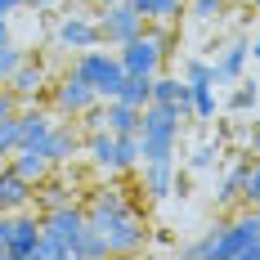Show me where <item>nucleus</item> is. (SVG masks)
I'll return each instance as SVG.
<instances>
[{
    "label": "nucleus",
    "mask_w": 260,
    "mask_h": 260,
    "mask_svg": "<svg viewBox=\"0 0 260 260\" xmlns=\"http://www.w3.org/2000/svg\"><path fill=\"white\" fill-rule=\"evenodd\" d=\"M85 220H90V229H99L108 238V251H139L144 234H148L144 220L121 198V188H94L85 202Z\"/></svg>",
    "instance_id": "obj_1"
},
{
    "label": "nucleus",
    "mask_w": 260,
    "mask_h": 260,
    "mask_svg": "<svg viewBox=\"0 0 260 260\" xmlns=\"http://www.w3.org/2000/svg\"><path fill=\"white\" fill-rule=\"evenodd\" d=\"M180 121H184V117L171 104H144V121H139V148H144V161H171V166H175Z\"/></svg>",
    "instance_id": "obj_2"
},
{
    "label": "nucleus",
    "mask_w": 260,
    "mask_h": 260,
    "mask_svg": "<svg viewBox=\"0 0 260 260\" xmlns=\"http://www.w3.org/2000/svg\"><path fill=\"white\" fill-rule=\"evenodd\" d=\"M72 72L90 81L99 99H117V90H121V81H126L121 58L108 54V50H99V45H94V50H81L77 58H72Z\"/></svg>",
    "instance_id": "obj_3"
},
{
    "label": "nucleus",
    "mask_w": 260,
    "mask_h": 260,
    "mask_svg": "<svg viewBox=\"0 0 260 260\" xmlns=\"http://www.w3.org/2000/svg\"><path fill=\"white\" fill-rule=\"evenodd\" d=\"M220 260H260V215L256 207L220 224Z\"/></svg>",
    "instance_id": "obj_4"
},
{
    "label": "nucleus",
    "mask_w": 260,
    "mask_h": 260,
    "mask_svg": "<svg viewBox=\"0 0 260 260\" xmlns=\"http://www.w3.org/2000/svg\"><path fill=\"white\" fill-rule=\"evenodd\" d=\"M90 229V220H85V207H58V211H45L41 215V234H50L63 251H68V260L77 256V242H81V234Z\"/></svg>",
    "instance_id": "obj_5"
},
{
    "label": "nucleus",
    "mask_w": 260,
    "mask_h": 260,
    "mask_svg": "<svg viewBox=\"0 0 260 260\" xmlns=\"http://www.w3.org/2000/svg\"><path fill=\"white\" fill-rule=\"evenodd\" d=\"M139 31H144V14L130 0H112V5L99 9V36L108 45H126L130 36H139Z\"/></svg>",
    "instance_id": "obj_6"
},
{
    "label": "nucleus",
    "mask_w": 260,
    "mask_h": 260,
    "mask_svg": "<svg viewBox=\"0 0 260 260\" xmlns=\"http://www.w3.org/2000/svg\"><path fill=\"white\" fill-rule=\"evenodd\" d=\"M54 41H58V50H94L104 36H99V18H90L85 9H72V14H63L58 23H54Z\"/></svg>",
    "instance_id": "obj_7"
},
{
    "label": "nucleus",
    "mask_w": 260,
    "mask_h": 260,
    "mask_svg": "<svg viewBox=\"0 0 260 260\" xmlns=\"http://www.w3.org/2000/svg\"><path fill=\"white\" fill-rule=\"evenodd\" d=\"M117 58H121V68L126 72H139V77H157V68H161V45H157L153 31H139V36H130L126 45H117Z\"/></svg>",
    "instance_id": "obj_8"
},
{
    "label": "nucleus",
    "mask_w": 260,
    "mask_h": 260,
    "mask_svg": "<svg viewBox=\"0 0 260 260\" xmlns=\"http://www.w3.org/2000/svg\"><path fill=\"white\" fill-rule=\"evenodd\" d=\"M90 104H99V94H94V85L77 72H68L63 81H54V108L58 112H68V117H81Z\"/></svg>",
    "instance_id": "obj_9"
},
{
    "label": "nucleus",
    "mask_w": 260,
    "mask_h": 260,
    "mask_svg": "<svg viewBox=\"0 0 260 260\" xmlns=\"http://www.w3.org/2000/svg\"><path fill=\"white\" fill-rule=\"evenodd\" d=\"M14 130H18V148H45V139L54 130V117L45 108H18Z\"/></svg>",
    "instance_id": "obj_10"
},
{
    "label": "nucleus",
    "mask_w": 260,
    "mask_h": 260,
    "mask_svg": "<svg viewBox=\"0 0 260 260\" xmlns=\"http://www.w3.org/2000/svg\"><path fill=\"white\" fill-rule=\"evenodd\" d=\"M36 242H41V220L14 211V224H9V260H31L36 256Z\"/></svg>",
    "instance_id": "obj_11"
},
{
    "label": "nucleus",
    "mask_w": 260,
    "mask_h": 260,
    "mask_svg": "<svg viewBox=\"0 0 260 260\" xmlns=\"http://www.w3.org/2000/svg\"><path fill=\"white\" fill-rule=\"evenodd\" d=\"M247 58H251V41H247V36L229 41V45H224V54L211 63V81H215V85L238 81V77H242V68H247Z\"/></svg>",
    "instance_id": "obj_12"
},
{
    "label": "nucleus",
    "mask_w": 260,
    "mask_h": 260,
    "mask_svg": "<svg viewBox=\"0 0 260 260\" xmlns=\"http://www.w3.org/2000/svg\"><path fill=\"white\" fill-rule=\"evenodd\" d=\"M148 104H171L180 117H193V85L180 77H153V99Z\"/></svg>",
    "instance_id": "obj_13"
},
{
    "label": "nucleus",
    "mask_w": 260,
    "mask_h": 260,
    "mask_svg": "<svg viewBox=\"0 0 260 260\" xmlns=\"http://www.w3.org/2000/svg\"><path fill=\"white\" fill-rule=\"evenodd\" d=\"M139 121H144V108L126 99H104V126L112 135H139Z\"/></svg>",
    "instance_id": "obj_14"
},
{
    "label": "nucleus",
    "mask_w": 260,
    "mask_h": 260,
    "mask_svg": "<svg viewBox=\"0 0 260 260\" xmlns=\"http://www.w3.org/2000/svg\"><path fill=\"white\" fill-rule=\"evenodd\" d=\"M45 68H41V63H36V58H23V63H18V68H14V77L5 81V85H9V90H14V94H18V99H36V94H41V90H45Z\"/></svg>",
    "instance_id": "obj_15"
},
{
    "label": "nucleus",
    "mask_w": 260,
    "mask_h": 260,
    "mask_svg": "<svg viewBox=\"0 0 260 260\" xmlns=\"http://www.w3.org/2000/svg\"><path fill=\"white\" fill-rule=\"evenodd\" d=\"M27 202H31V184L5 161L0 166V211H23Z\"/></svg>",
    "instance_id": "obj_16"
},
{
    "label": "nucleus",
    "mask_w": 260,
    "mask_h": 260,
    "mask_svg": "<svg viewBox=\"0 0 260 260\" xmlns=\"http://www.w3.org/2000/svg\"><path fill=\"white\" fill-rule=\"evenodd\" d=\"M144 193L153 202H166L175 193V166L171 161H144Z\"/></svg>",
    "instance_id": "obj_17"
},
{
    "label": "nucleus",
    "mask_w": 260,
    "mask_h": 260,
    "mask_svg": "<svg viewBox=\"0 0 260 260\" xmlns=\"http://www.w3.org/2000/svg\"><path fill=\"white\" fill-rule=\"evenodd\" d=\"M9 166H14V171H18V175H23V180L31 184V188H36V184L50 175V166H54V161H50L45 153H41V148H14Z\"/></svg>",
    "instance_id": "obj_18"
},
{
    "label": "nucleus",
    "mask_w": 260,
    "mask_h": 260,
    "mask_svg": "<svg viewBox=\"0 0 260 260\" xmlns=\"http://www.w3.org/2000/svg\"><path fill=\"white\" fill-rule=\"evenodd\" d=\"M18 108H23V99H18L14 90H0V157L18 148V130H14V121H18Z\"/></svg>",
    "instance_id": "obj_19"
},
{
    "label": "nucleus",
    "mask_w": 260,
    "mask_h": 260,
    "mask_svg": "<svg viewBox=\"0 0 260 260\" xmlns=\"http://www.w3.org/2000/svg\"><path fill=\"white\" fill-rule=\"evenodd\" d=\"M77 148H81L77 130L63 126V121H54V130H50V139H45V148H41V153H45L54 166H58V161H72V153H77Z\"/></svg>",
    "instance_id": "obj_20"
},
{
    "label": "nucleus",
    "mask_w": 260,
    "mask_h": 260,
    "mask_svg": "<svg viewBox=\"0 0 260 260\" xmlns=\"http://www.w3.org/2000/svg\"><path fill=\"white\" fill-rule=\"evenodd\" d=\"M90 161L94 166H104V171H117V135L108 126H99V130H90Z\"/></svg>",
    "instance_id": "obj_21"
},
{
    "label": "nucleus",
    "mask_w": 260,
    "mask_h": 260,
    "mask_svg": "<svg viewBox=\"0 0 260 260\" xmlns=\"http://www.w3.org/2000/svg\"><path fill=\"white\" fill-rule=\"evenodd\" d=\"M247 166H251V153L242 157V161H234V166L220 175V202H224V207L242 202V180H247Z\"/></svg>",
    "instance_id": "obj_22"
},
{
    "label": "nucleus",
    "mask_w": 260,
    "mask_h": 260,
    "mask_svg": "<svg viewBox=\"0 0 260 260\" xmlns=\"http://www.w3.org/2000/svg\"><path fill=\"white\" fill-rule=\"evenodd\" d=\"M117 99H126V104H135V108H144L148 99H153V77H139V72H126L121 90H117Z\"/></svg>",
    "instance_id": "obj_23"
},
{
    "label": "nucleus",
    "mask_w": 260,
    "mask_h": 260,
    "mask_svg": "<svg viewBox=\"0 0 260 260\" xmlns=\"http://www.w3.org/2000/svg\"><path fill=\"white\" fill-rule=\"evenodd\" d=\"M139 14H144V23H175L184 9V0H144V5H135Z\"/></svg>",
    "instance_id": "obj_24"
},
{
    "label": "nucleus",
    "mask_w": 260,
    "mask_h": 260,
    "mask_svg": "<svg viewBox=\"0 0 260 260\" xmlns=\"http://www.w3.org/2000/svg\"><path fill=\"white\" fill-rule=\"evenodd\" d=\"M108 256V238L99 234V229H85L81 234V242H77V256L72 260H104Z\"/></svg>",
    "instance_id": "obj_25"
},
{
    "label": "nucleus",
    "mask_w": 260,
    "mask_h": 260,
    "mask_svg": "<svg viewBox=\"0 0 260 260\" xmlns=\"http://www.w3.org/2000/svg\"><path fill=\"white\" fill-rule=\"evenodd\" d=\"M144 161V148H139V135H117V171H130Z\"/></svg>",
    "instance_id": "obj_26"
},
{
    "label": "nucleus",
    "mask_w": 260,
    "mask_h": 260,
    "mask_svg": "<svg viewBox=\"0 0 260 260\" xmlns=\"http://www.w3.org/2000/svg\"><path fill=\"white\" fill-rule=\"evenodd\" d=\"M215 161H220V144H211V139H202L193 153H188V171H198V175H207V171H215Z\"/></svg>",
    "instance_id": "obj_27"
},
{
    "label": "nucleus",
    "mask_w": 260,
    "mask_h": 260,
    "mask_svg": "<svg viewBox=\"0 0 260 260\" xmlns=\"http://www.w3.org/2000/svg\"><path fill=\"white\" fill-rule=\"evenodd\" d=\"M260 104V81H242V85H238L234 94H229V112H251V108Z\"/></svg>",
    "instance_id": "obj_28"
},
{
    "label": "nucleus",
    "mask_w": 260,
    "mask_h": 260,
    "mask_svg": "<svg viewBox=\"0 0 260 260\" xmlns=\"http://www.w3.org/2000/svg\"><path fill=\"white\" fill-rule=\"evenodd\" d=\"M215 108H220V99H215L211 81H202V85H193V117H202V121H211V117H215Z\"/></svg>",
    "instance_id": "obj_29"
},
{
    "label": "nucleus",
    "mask_w": 260,
    "mask_h": 260,
    "mask_svg": "<svg viewBox=\"0 0 260 260\" xmlns=\"http://www.w3.org/2000/svg\"><path fill=\"white\" fill-rule=\"evenodd\" d=\"M23 58H27V54L18 50L9 36H0V81H9V77H14V68H18Z\"/></svg>",
    "instance_id": "obj_30"
},
{
    "label": "nucleus",
    "mask_w": 260,
    "mask_h": 260,
    "mask_svg": "<svg viewBox=\"0 0 260 260\" xmlns=\"http://www.w3.org/2000/svg\"><path fill=\"white\" fill-rule=\"evenodd\" d=\"M224 9H229V0H188V14H193L198 23H215Z\"/></svg>",
    "instance_id": "obj_31"
},
{
    "label": "nucleus",
    "mask_w": 260,
    "mask_h": 260,
    "mask_svg": "<svg viewBox=\"0 0 260 260\" xmlns=\"http://www.w3.org/2000/svg\"><path fill=\"white\" fill-rule=\"evenodd\" d=\"M188 256H198V260H211V256H220V224H215V229H207V234L198 238V242L188 247Z\"/></svg>",
    "instance_id": "obj_32"
},
{
    "label": "nucleus",
    "mask_w": 260,
    "mask_h": 260,
    "mask_svg": "<svg viewBox=\"0 0 260 260\" xmlns=\"http://www.w3.org/2000/svg\"><path fill=\"white\" fill-rule=\"evenodd\" d=\"M68 202H72V188H68V184H50V188L41 193V207L45 211H58V207H68Z\"/></svg>",
    "instance_id": "obj_33"
},
{
    "label": "nucleus",
    "mask_w": 260,
    "mask_h": 260,
    "mask_svg": "<svg viewBox=\"0 0 260 260\" xmlns=\"http://www.w3.org/2000/svg\"><path fill=\"white\" fill-rule=\"evenodd\" d=\"M184 81H188V85H202V81H211V63H202V58H188V63H184ZM211 85H215V81H211Z\"/></svg>",
    "instance_id": "obj_34"
},
{
    "label": "nucleus",
    "mask_w": 260,
    "mask_h": 260,
    "mask_svg": "<svg viewBox=\"0 0 260 260\" xmlns=\"http://www.w3.org/2000/svg\"><path fill=\"white\" fill-rule=\"evenodd\" d=\"M31 260H68V251H63L50 234H41V242H36V256H31Z\"/></svg>",
    "instance_id": "obj_35"
},
{
    "label": "nucleus",
    "mask_w": 260,
    "mask_h": 260,
    "mask_svg": "<svg viewBox=\"0 0 260 260\" xmlns=\"http://www.w3.org/2000/svg\"><path fill=\"white\" fill-rule=\"evenodd\" d=\"M9 224H14V211H0V260H9Z\"/></svg>",
    "instance_id": "obj_36"
},
{
    "label": "nucleus",
    "mask_w": 260,
    "mask_h": 260,
    "mask_svg": "<svg viewBox=\"0 0 260 260\" xmlns=\"http://www.w3.org/2000/svg\"><path fill=\"white\" fill-rule=\"evenodd\" d=\"M247 153H251V157H260V117L251 121V135H247Z\"/></svg>",
    "instance_id": "obj_37"
},
{
    "label": "nucleus",
    "mask_w": 260,
    "mask_h": 260,
    "mask_svg": "<svg viewBox=\"0 0 260 260\" xmlns=\"http://www.w3.org/2000/svg\"><path fill=\"white\" fill-rule=\"evenodd\" d=\"M18 9H27V0H0V18H9V14H18Z\"/></svg>",
    "instance_id": "obj_38"
},
{
    "label": "nucleus",
    "mask_w": 260,
    "mask_h": 260,
    "mask_svg": "<svg viewBox=\"0 0 260 260\" xmlns=\"http://www.w3.org/2000/svg\"><path fill=\"white\" fill-rule=\"evenodd\" d=\"M54 5H63V0H27V9H36V14H45V9H54Z\"/></svg>",
    "instance_id": "obj_39"
},
{
    "label": "nucleus",
    "mask_w": 260,
    "mask_h": 260,
    "mask_svg": "<svg viewBox=\"0 0 260 260\" xmlns=\"http://www.w3.org/2000/svg\"><path fill=\"white\" fill-rule=\"evenodd\" d=\"M251 58H260V36H251Z\"/></svg>",
    "instance_id": "obj_40"
},
{
    "label": "nucleus",
    "mask_w": 260,
    "mask_h": 260,
    "mask_svg": "<svg viewBox=\"0 0 260 260\" xmlns=\"http://www.w3.org/2000/svg\"><path fill=\"white\" fill-rule=\"evenodd\" d=\"M94 5H99V9H104V5H112V0H94Z\"/></svg>",
    "instance_id": "obj_41"
},
{
    "label": "nucleus",
    "mask_w": 260,
    "mask_h": 260,
    "mask_svg": "<svg viewBox=\"0 0 260 260\" xmlns=\"http://www.w3.org/2000/svg\"><path fill=\"white\" fill-rule=\"evenodd\" d=\"M130 5H144V0H130Z\"/></svg>",
    "instance_id": "obj_42"
},
{
    "label": "nucleus",
    "mask_w": 260,
    "mask_h": 260,
    "mask_svg": "<svg viewBox=\"0 0 260 260\" xmlns=\"http://www.w3.org/2000/svg\"><path fill=\"white\" fill-rule=\"evenodd\" d=\"M256 9H260V0H256Z\"/></svg>",
    "instance_id": "obj_43"
}]
</instances>
